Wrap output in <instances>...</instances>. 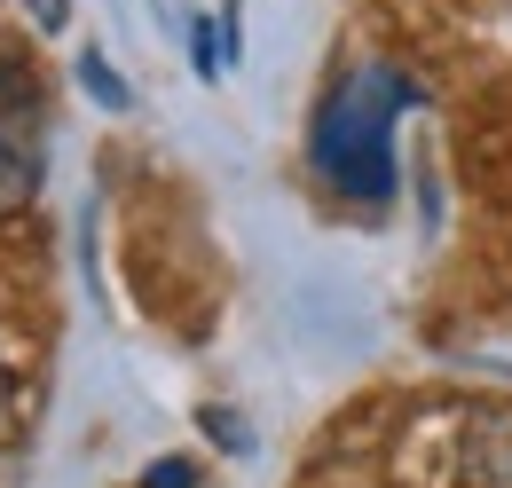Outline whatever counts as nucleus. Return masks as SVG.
Segmentation results:
<instances>
[{"mask_svg":"<svg viewBox=\"0 0 512 488\" xmlns=\"http://www.w3.org/2000/svg\"><path fill=\"white\" fill-rule=\"evenodd\" d=\"M79 87H87V95H95L103 111H127V103H134V95H127V79L111 71V56H103V48H87V56H79Z\"/></svg>","mask_w":512,"mask_h":488,"instance_id":"3","label":"nucleus"},{"mask_svg":"<svg viewBox=\"0 0 512 488\" xmlns=\"http://www.w3.org/2000/svg\"><path fill=\"white\" fill-rule=\"evenodd\" d=\"M142 488H197V465L190 457H158V465L142 473Z\"/></svg>","mask_w":512,"mask_h":488,"instance_id":"4","label":"nucleus"},{"mask_svg":"<svg viewBox=\"0 0 512 488\" xmlns=\"http://www.w3.org/2000/svg\"><path fill=\"white\" fill-rule=\"evenodd\" d=\"M8 418H16V394H8V370H0V441H8Z\"/></svg>","mask_w":512,"mask_h":488,"instance_id":"6","label":"nucleus"},{"mask_svg":"<svg viewBox=\"0 0 512 488\" xmlns=\"http://www.w3.org/2000/svg\"><path fill=\"white\" fill-rule=\"evenodd\" d=\"M410 103H418V79H402L394 63L339 71L331 95L316 103V134H308L316 174L355 205H386L394 197V119Z\"/></svg>","mask_w":512,"mask_h":488,"instance_id":"1","label":"nucleus"},{"mask_svg":"<svg viewBox=\"0 0 512 488\" xmlns=\"http://www.w3.org/2000/svg\"><path fill=\"white\" fill-rule=\"evenodd\" d=\"M64 16H71V0H32V24L40 32H64Z\"/></svg>","mask_w":512,"mask_h":488,"instance_id":"5","label":"nucleus"},{"mask_svg":"<svg viewBox=\"0 0 512 488\" xmlns=\"http://www.w3.org/2000/svg\"><path fill=\"white\" fill-rule=\"evenodd\" d=\"M48 182V134H40V95L16 63H0V213H24Z\"/></svg>","mask_w":512,"mask_h":488,"instance_id":"2","label":"nucleus"}]
</instances>
